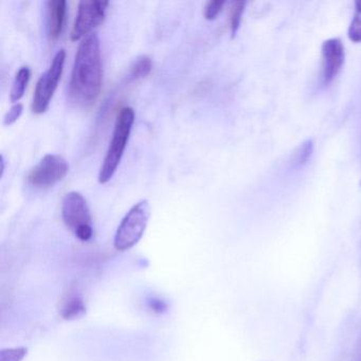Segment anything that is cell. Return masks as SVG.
<instances>
[{
  "instance_id": "6da1fadb",
  "label": "cell",
  "mask_w": 361,
  "mask_h": 361,
  "mask_svg": "<svg viewBox=\"0 0 361 361\" xmlns=\"http://www.w3.org/2000/svg\"><path fill=\"white\" fill-rule=\"evenodd\" d=\"M102 60L100 39L90 33L80 43L69 84L71 101L80 106H90L98 98L102 87Z\"/></svg>"
},
{
  "instance_id": "7a4b0ae2",
  "label": "cell",
  "mask_w": 361,
  "mask_h": 361,
  "mask_svg": "<svg viewBox=\"0 0 361 361\" xmlns=\"http://www.w3.org/2000/svg\"><path fill=\"white\" fill-rule=\"evenodd\" d=\"M134 121L135 111L132 107H123L118 114L113 138L99 173V183L102 185L109 183L115 175L123 157Z\"/></svg>"
},
{
  "instance_id": "3957f363",
  "label": "cell",
  "mask_w": 361,
  "mask_h": 361,
  "mask_svg": "<svg viewBox=\"0 0 361 361\" xmlns=\"http://www.w3.org/2000/svg\"><path fill=\"white\" fill-rule=\"evenodd\" d=\"M151 216V206L147 200L137 202L122 219L115 235L117 250L126 251L138 244L145 234Z\"/></svg>"
},
{
  "instance_id": "277c9868",
  "label": "cell",
  "mask_w": 361,
  "mask_h": 361,
  "mask_svg": "<svg viewBox=\"0 0 361 361\" xmlns=\"http://www.w3.org/2000/svg\"><path fill=\"white\" fill-rule=\"evenodd\" d=\"M62 217L65 225L82 242H88L94 235L92 215L87 202L79 192L73 191L65 195L62 202Z\"/></svg>"
},
{
  "instance_id": "5b68a950",
  "label": "cell",
  "mask_w": 361,
  "mask_h": 361,
  "mask_svg": "<svg viewBox=\"0 0 361 361\" xmlns=\"http://www.w3.org/2000/svg\"><path fill=\"white\" fill-rule=\"evenodd\" d=\"M65 59H66V52L64 49H61L54 56L48 71L37 81L35 97H33V113L41 115V114L45 113L49 107L52 97H54V92H56L59 82L62 77Z\"/></svg>"
},
{
  "instance_id": "8992f818",
  "label": "cell",
  "mask_w": 361,
  "mask_h": 361,
  "mask_svg": "<svg viewBox=\"0 0 361 361\" xmlns=\"http://www.w3.org/2000/svg\"><path fill=\"white\" fill-rule=\"evenodd\" d=\"M68 170V164L62 156L48 154L30 171L27 179L32 187L46 189L62 180Z\"/></svg>"
},
{
  "instance_id": "52a82bcc",
  "label": "cell",
  "mask_w": 361,
  "mask_h": 361,
  "mask_svg": "<svg viewBox=\"0 0 361 361\" xmlns=\"http://www.w3.org/2000/svg\"><path fill=\"white\" fill-rule=\"evenodd\" d=\"M109 1L100 0H83L79 4L77 18L71 32V41L75 42L87 37L92 29L102 24L106 16Z\"/></svg>"
},
{
  "instance_id": "ba28073f",
  "label": "cell",
  "mask_w": 361,
  "mask_h": 361,
  "mask_svg": "<svg viewBox=\"0 0 361 361\" xmlns=\"http://www.w3.org/2000/svg\"><path fill=\"white\" fill-rule=\"evenodd\" d=\"M322 73L321 80L327 86L336 79L344 64L345 51L343 43L338 37L326 39L322 44Z\"/></svg>"
},
{
  "instance_id": "9c48e42d",
  "label": "cell",
  "mask_w": 361,
  "mask_h": 361,
  "mask_svg": "<svg viewBox=\"0 0 361 361\" xmlns=\"http://www.w3.org/2000/svg\"><path fill=\"white\" fill-rule=\"evenodd\" d=\"M67 4L65 0H49L47 3L48 37L56 41L64 29L66 20Z\"/></svg>"
},
{
  "instance_id": "30bf717a",
  "label": "cell",
  "mask_w": 361,
  "mask_h": 361,
  "mask_svg": "<svg viewBox=\"0 0 361 361\" xmlns=\"http://www.w3.org/2000/svg\"><path fill=\"white\" fill-rule=\"evenodd\" d=\"M85 312L86 306L83 297L75 287H71L63 298L61 314L66 320H75V319L81 318Z\"/></svg>"
},
{
  "instance_id": "8fae6325",
  "label": "cell",
  "mask_w": 361,
  "mask_h": 361,
  "mask_svg": "<svg viewBox=\"0 0 361 361\" xmlns=\"http://www.w3.org/2000/svg\"><path fill=\"white\" fill-rule=\"evenodd\" d=\"M31 71L29 67L24 66L20 68L14 78L13 84H12L11 92H10V100L11 102H18L26 92L27 85L30 81Z\"/></svg>"
},
{
  "instance_id": "7c38bea8",
  "label": "cell",
  "mask_w": 361,
  "mask_h": 361,
  "mask_svg": "<svg viewBox=\"0 0 361 361\" xmlns=\"http://www.w3.org/2000/svg\"><path fill=\"white\" fill-rule=\"evenodd\" d=\"M152 60L147 56H141L133 63L132 67H130V77L133 80L143 79V78L147 77L151 73Z\"/></svg>"
},
{
  "instance_id": "4fadbf2b",
  "label": "cell",
  "mask_w": 361,
  "mask_h": 361,
  "mask_svg": "<svg viewBox=\"0 0 361 361\" xmlns=\"http://www.w3.org/2000/svg\"><path fill=\"white\" fill-rule=\"evenodd\" d=\"M348 39L353 43H361V0L355 3V14L348 28Z\"/></svg>"
},
{
  "instance_id": "5bb4252c",
  "label": "cell",
  "mask_w": 361,
  "mask_h": 361,
  "mask_svg": "<svg viewBox=\"0 0 361 361\" xmlns=\"http://www.w3.org/2000/svg\"><path fill=\"white\" fill-rule=\"evenodd\" d=\"M314 153V142L312 140H306L302 143L293 155V164L297 166H303L307 164L308 160L312 157Z\"/></svg>"
},
{
  "instance_id": "9a60e30c",
  "label": "cell",
  "mask_w": 361,
  "mask_h": 361,
  "mask_svg": "<svg viewBox=\"0 0 361 361\" xmlns=\"http://www.w3.org/2000/svg\"><path fill=\"white\" fill-rule=\"evenodd\" d=\"M245 1H234L232 4L231 13H230V28H231L232 37H235L242 23V16L244 14Z\"/></svg>"
},
{
  "instance_id": "2e32d148",
  "label": "cell",
  "mask_w": 361,
  "mask_h": 361,
  "mask_svg": "<svg viewBox=\"0 0 361 361\" xmlns=\"http://www.w3.org/2000/svg\"><path fill=\"white\" fill-rule=\"evenodd\" d=\"M27 354L26 348H5L0 352V361H22Z\"/></svg>"
},
{
  "instance_id": "e0dca14e",
  "label": "cell",
  "mask_w": 361,
  "mask_h": 361,
  "mask_svg": "<svg viewBox=\"0 0 361 361\" xmlns=\"http://www.w3.org/2000/svg\"><path fill=\"white\" fill-rule=\"evenodd\" d=\"M225 1L221 0H215V1H208L204 7V18L208 20H213L219 16V14L223 11Z\"/></svg>"
},
{
  "instance_id": "ac0fdd59",
  "label": "cell",
  "mask_w": 361,
  "mask_h": 361,
  "mask_svg": "<svg viewBox=\"0 0 361 361\" xmlns=\"http://www.w3.org/2000/svg\"><path fill=\"white\" fill-rule=\"evenodd\" d=\"M23 111H24L23 104H20V103L14 104L13 106L10 109V111L6 114L5 118H4V126H12L14 122L18 121L20 116H22Z\"/></svg>"
},
{
  "instance_id": "d6986e66",
  "label": "cell",
  "mask_w": 361,
  "mask_h": 361,
  "mask_svg": "<svg viewBox=\"0 0 361 361\" xmlns=\"http://www.w3.org/2000/svg\"><path fill=\"white\" fill-rule=\"evenodd\" d=\"M152 308H153L154 310L162 312V310H164V308H166V304H164V302L155 301V300H154V301L152 302Z\"/></svg>"
},
{
  "instance_id": "ffe728a7",
  "label": "cell",
  "mask_w": 361,
  "mask_h": 361,
  "mask_svg": "<svg viewBox=\"0 0 361 361\" xmlns=\"http://www.w3.org/2000/svg\"><path fill=\"white\" fill-rule=\"evenodd\" d=\"M0 164H1V176H3L4 172H5V158H4V156H1Z\"/></svg>"
}]
</instances>
